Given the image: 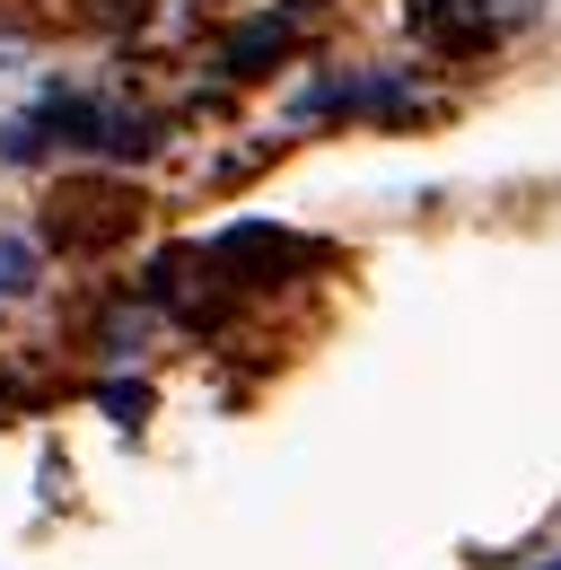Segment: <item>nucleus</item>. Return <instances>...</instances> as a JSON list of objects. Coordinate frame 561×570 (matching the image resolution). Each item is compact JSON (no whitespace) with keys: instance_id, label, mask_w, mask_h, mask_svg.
Listing matches in <instances>:
<instances>
[{"instance_id":"nucleus-1","label":"nucleus","mask_w":561,"mask_h":570,"mask_svg":"<svg viewBox=\"0 0 561 570\" xmlns=\"http://www.w3.org/2000/svg\"><path fill=\"white\" fill-rule=\"evenodd\" d=\"M36 289V237L27 228H0V307Z\"/></svg>"},{"instance_id":"nucleus-2","label":"nucleus","mask_w":561,"mask_h":570,"mask_svg":"<svg viewBox=\"0 0 561 570\" xmlns=\"http://www.w3.org/2000/svg\"><path fill=\"white\" fill-rule=\"evenodd\" d=\"M289 36H298L289 18H264V27H246V36L228 45V71H255V62H280V53H289Z\"/></svg>"},{"instance_id":"nucleus-3","label":"nucleus","mask_w":561,"mask_h":570,"mask_svg":"<svg viewBox=\"0 0 561 570\" xmlns=\"http://www.w3.org/2000/svg\"><path fill=\"white\" fill-rule=\"evenodd\" d=\"M18 53H27V45H18V36H0V71H9V62H18Z\"/></svg>"},{"instance_id":"nucleus-4","label":"nucleus","mask_w":561,"mask_h":570,"mask_svg":"<svg viewBox=\"0 0 561 570\" xmlns=\"http://www.w3.org/2000/svg\"><path fill=\"white\" fill-rule=\"evenodd\" d=\"M544 570H561V562H544Z\"/></svg>"}]
</instances>
